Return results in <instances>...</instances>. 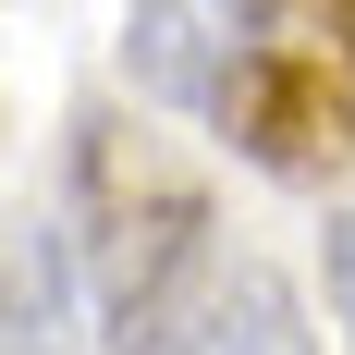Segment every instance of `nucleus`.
I'll return each instance as SVG.
<instances>
[{
	"instance_id": "obj_3",
	"label": "nucleus",
	"mask_w": 355,
	"mask_h": 355,
	"mask_svg": "<svg viewBox=\"0 0 355 355\" xmlns=\"http://www.w3.org/2000/svg\"><path fill=\"white\" fill-rule=\"evenodd\" d=\"M245 25L257 0H135V25H123V73H135L159 110H196L209 123L233 62H245Z\"/></svg>"
},
{
	"instance_id": "obj_2",
	"label": "nucleus",
	"mask_w": 355,
	"mask_h": 355,
	"mask_svg": "<svg viewBox=\"0 0 355 355\" xmlns=\"http://www.w3.org/2000/svg\"><path fill=\"white\" fill-rule=\"evenodd\" d=\"M209 123L270 184H331L355 159V0H257Z\"/></svg>"
},
{
	"instance_id": "obj_5",
	"label": "nucleus",
	"mask_w": 355,
	"mask_h": 355,
	"mask_svg": "<svg viewBox=\"0 0 355 355\" xmlns=\"http://www.w3.org/2000/svg\"><path fill=\"white\" fill-rule=\"evenodd\" d=\"M0 355H62V282H49V245L0 257Z\"/></svg>"
},
{
	"instance_id": "obj_1",
	"label": "nucleus",
	"mask_w": 355,
	"mask_h": 355,
	"mask_svg": "<svg viewBox=\"0 0 355 355\" xmlns=\"http://www.w3.org/2000/svg\"><path fill=\"white\" fill-rule=\"evenodd\" d=\"M209 270V196L159 135H135L123 110L73 123V282L98 306L123 355L184 306V282Z\"/></svg>"
},
{
	"instance_id": "obj_4",
	"label": "nucleus",
	"mask_w": 355,
	"mask_h": 355,
	"mask_svg": "<svg viewBox=\"0 0 355 355\" xmlns=\"http://www.w3.org/2000/svg\"><path fill=\"white\" fill-rule=\"evenodd\" d=\"M135 355H319V331H306V306H294L282 270L233 257V270H209V294H196L184 319H159Z\"/></svg>"
},
{
	"instance_id": "obj_6",
	"label": "nucleus",
	"mask_w": 355,
	"mask_h": 355,
	"mask_svg": "<svg viewBox=\"0 0 355 355\" xmlns=\"http://www.w3.org/2000/svg\"><path fill=\"white\" fill-rule=\"evenodd\" d=\"M331 319H343V343H355V209L331 220Z\"/></svg>"
}]
</instances>
